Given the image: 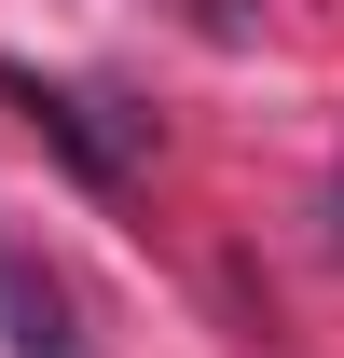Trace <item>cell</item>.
I'll return each mask as SVG.
<instances>
[{"label":"cell","mask_w":344,"mask_h":358,"mask_svg":"<svg viewBox=\"0 0 344 358\" xmlns=\"http://www.w3.org/2000/svg\"><path fill=\"white\" fill-rule=\"evenodd\" d=\"M0 96H14V110H28V124H42L96 193L138 179V152H152V110H124V96H69V83H42V69H0Z\"/></svg>","instance_id":"obj_1"},{"label":"cell","mask_w":344,"mask_h":358,"mask_svg":"<svg viewBox=\"0 0 344 358\" xmlns=\"http://www.w3.org/2000/svg\"><path fill=\"white\" fill-rule=\"evenodd\" d=\"M0 331H14V358H83V345H69L55 275H14V262H0Z\"/></svg>","instance_id":"obj_2"},{"label":"cell","mask_w":344,"mask_h":358,"mask_svg":"<svg viewBox=\"0 0 344 358\" xmlns=\"http://www.w3.org/2000/svg\"><path fill=\"white\" fill-rule=\"evenodd\" d=\"M193 28H207V42H248V28H261V0H193Z\"/></svg>","instance_id":"obj_3"},{"label":"cell","mask_w":344,"mask_h":358,"mask_svg":"<svg viewBox=\"0 0 344 358\" xmlns=\"http://www.w3.org/2000/svg\"><path fill=\"white\" fill-rule=\"evenodd\" d=\"M331 248H344V179H331Z\"/></svg>","instance_id":"obj_4"}]
</instances>
